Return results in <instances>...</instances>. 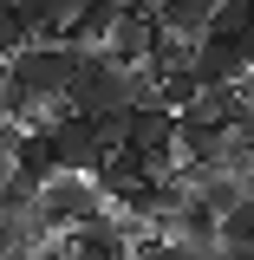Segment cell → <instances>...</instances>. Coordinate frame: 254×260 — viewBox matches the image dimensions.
<instances>
[{"label": "cell", "instance_id": "obj_1", "mask_svg": "<svg viewBox=\"0 0 254 260\" xmlns=\"http://www.w3.org/2000/svg\"><path fill=\"white\" fill-rule=\"evenodd\" d=\"M59 111H72V117H124V111H137L130 72H118L104 52H85V46H78V72H72V85H65Z\"/></svg>", "mask_w": 254, "mask_h": 260}, {"label": "cell", "instance_id": "obj_2", "mask_svg": "<svg viewBox=\"0 0 254 260\" xmlns=\"http://www.w3.org/2000/svg\"><path fill=\"white\" fill-rule=\"evenodd\" d=\"M72 72H78V46H20L13 59L0 65V78L20 85L26 98H39V104H65Z\"/></svg>", "mask_w": 254, "mask_h": 260}, {"label": "cell", "instance_id": "obj_3", "mask_svg": "<svg viewBox=\"0 0 254 260\" xmlns=\"http://www.w3.org/2000/svg\"><path fill=\"white\" fill-rule=\"evenodd\" d=\"M39 208H46V221L65 228V234H78V228H92V221H104V215H111L92 176H52V182L39 189Z\"/></svg>", "mask_w": 254, "mask_h": 260}, {"label": "cell", "instance_id": "obj_4", "mask_svg": "<svg viewBox=\"0 0 254 260\" xmlns=\"http://www.w3.org/2000/svg\"><path fill=\"white\" fill-rule=\"evenodd\" d=\"M46 143H52V169H59V176H98V169H104V150H98L92 117L59 111V117L46 124Z\"/></svg>", "mask_w": 254, "mask_h": 260}, {"label": "cell", "instance_id": "obj_5", "mask_svg": "<svg viewBox=\"0 0 254 260\" xmlns=\"http://www.w3.org/2000/svg\"><path fill=\"white\" fill-rule=\"evenodd\" d=\"M157 32H163V26L150 20V13H118V26L104 32V46H98V52L118 65V72H130V65H144L150 52H157Z\"/></svg>", "mask_w": 254, "mask_h": 260}, {"label": "cell", "instance_id": "obj_6", "mask_svg": "<svg viewBox=\"0 0 254 260\" xmlns=\"http://www.w3.org/2000/svg\"><path fill=\"white\" fill-rule=\"evenodd\" d=\"M189 78H195V91H222V85H241V78H248V65L235 59V39L209 32V39L195 46V59H189Z\"/></svg>", "mask_w": 254, "mask_h": 260}, {"label": "cell", "instance_id": "obj_7", "mask_svg": "<svg viewBox=\"0 0 254 260\" xmlns=\"http://www.w3.org/2000/svg\"><path fill=\"white\" fill-rule=\"evenodd\" d=\"M26 189H46L59 169H52V143H46V130H20V143H13V162H7Z\"/></svg>", "mask_w": 254, "mask_h": 260}, {"label": "cell", "instance_id": "obj_8", "mask_svg": "<svg viewBox=\"0 0 254 260\" xmlns=\"http://www.w3.org/2000/svg\"><path fill=\"white\" fill-rule=\"evenodd\" d=\"M241 241H254V189L222 215V247H241Z\"/></svg>", "mask_w": 254, "mask_h": 260}, {"label": "cell", "instance_id": "obj_9", "mask_svg": "<svg viewBox=\"0 0 254 260\" xmlns=\"http://www.w3.org/2000/svg\"><path fill=\"white\" fill-rule=\"evenodd\" d=\"M20 46H33V32L20 26V20H13V0H0V65L13 59Z\"/></svg>", "mask_w": 254, "mask_h": 260}, {"label": "cell", "instance_id": "obj_10", "mask_svg": "<svg viewBox=\"0 0 254 260\" xmlns=\"http://www.w3.org/2000/svg\"><path fill=\"white\" fill-rule=\"evenodd\" d=\"M20 254V228H13V215H0V260Z\"/></svg>", "mask_w": 254, "mask_h": 260}, {"label": "cell", "instance_id": "obj_11", "mask_svg": "<svg viewBox=\"0 0 254 260\" xmlns=\"http://www.w3.org/2000/svg\"><path fill=\"white\" fill-rule=\"evenodd\" d=\"M222 260H254V241H241V247H222Z\"/></svg>", "mask_w": 254, "mask_h": 260}]
</instances>
